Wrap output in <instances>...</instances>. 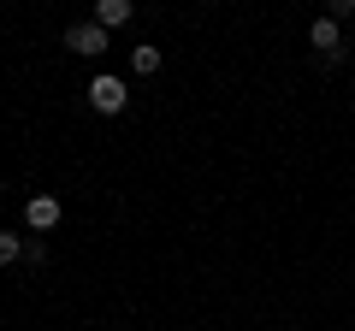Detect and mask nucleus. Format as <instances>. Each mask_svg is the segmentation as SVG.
Returning <instances> with one entry per match:
<instances>
[{"mask_svg": "<svg viewBox=\"0 0 355 331\" xmlns=\"http://www.w3.org/2000/svg\"><path fill=\"white\" fill-rule=\"evenodd\" d=\"M125 101H130V95H125L119 77H95V83H89V107H95V113L113 118V113H125Z\"/></svg>", "mask_w": 355, "mask_h": 331, "instance_id": "obj_1", "label": "nucleus"}, {"mask_svg": "<svg viewBox=\"0 0 355 331\" xmlns=\"http://www.w3.org/2000/svg\"><path fill=\"white\" fill-rule=\"evenodd\" d=\"M65 48H71V53H101L107 48V30L95 24V18H89V24H71V30H65Z\"/></svg>", "mask_w": 355, "mask_h": 331, "instance_id": "obj_2", "label": "nucleus"}, {"mask_svg": "<svg viewBox=\"0 0 355 331\" xmlns=\"http://www.w3.org/2000/svg\"><path fill=\"white\" fill-rule=\"evenodd\" d=\"M24 219H30L36 231H53V225H60V202H53V195H36V202L24 207Z\"/></svg>", "mask_w": 355, "mask_h": 331, "instance_id": "obj_3", "label": "nucleus"}, {"mask_svg": "<svg viewBox=\"0 0 355 331\" xmlns=\"http://www.w3.org/2000/svg\"><path fill=\"white\" fill-rule=\"evenodd\" d=\"M95 24H101V30L130 24V0H101V6H95Z\"/></svg>", "mask_w": 355, "mask_h": 331, "instance_id": "obj_4", "label": "nucleus"}, {"mask_svg": "<svg viewBox=\"0 0 355 331\" xmlns=\"http://www.w3.org/2000/svg\"><path fill=\"white\" fill-rule=\"evenodd\" d=\"M308 36H314V48H320V53L331 60V53H338V18H320V24L308 30Z\"/></svg>", "mask_w": 355, "mask_h": 331, "instance_id": "obj_5", "label": "nucleus"}, {"mask_svg": "<svg viewBox=\"0 0 355 331\" xmlns=\"http://www.w3.org/2000/svg\"><path fill=\"white\" fill-rule=\"evenodd\" d=\"M130 71L154 77V71H160V48H154V42H142V48H130Z\"/></svg>", "mask_w": 355, "mask_h": 331, "instance_id": "obj_6", "label": "nucleus"}, {"mask_svg": "<svg viewBox=\"0 0 355 331\" xmlns=\"http://www.w3.org/2000/svg\"><path fill=\"white\" fill-rule=\"evenodd\" d=\"M18 255H24V242H18V237H12V231H0V267H12V260H18Z\"/></svg>", "mask_w": 355, "mask_h": 331, "instance_id": "obj_7", "label": "nucleus"}, {"mask_svg": "<svg viewBox=\"0 0 355 331\" xmlns=\"http://www.w3.org/2000/svg\"><path fill=\"white\" fill-rule=\"evenodd\" d=\"M349 53H355V42H349Z\"/></svg>", "mask_w": 355, "mask_h": 331, "instance_id": "obj_8", "label": "nucleus"}]
</instances>
